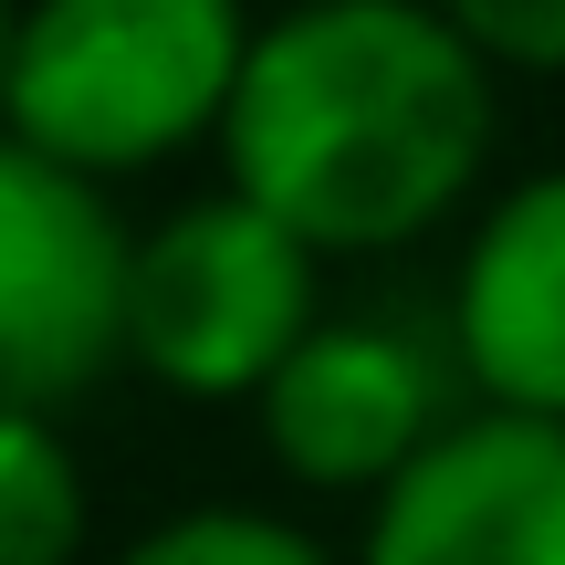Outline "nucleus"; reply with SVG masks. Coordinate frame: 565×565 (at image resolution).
<instances>
[{
	"label": "nucleus",
	"mask_w": 565,
	"mask_h": 565,
	"mask_svg": "<svg viewBox=\"0 0 565 565\" xmlns=\"http://www.w3.org/2000/svg\"><path fill=\"white\" fill-rule=\"evenodd\" d=\"M450 419H461V408H450L440 356L408 345L398 324H377V315L315 324L303 356L263 387L273 461L294 471V482H315V492H387Z\"/></svg>",
	"instance_id": "423d86ee"
},
{
	"label": "nucleus",
	"mask_w": 565,
	"mask_h": 565,
	"mask_svg": "<svg viewBox=\"0 0 565 565\" xmlns=\"http://www.w3.org/2000/svg\"><path fill=\"white\" fill-rule=\"evenodd\" d=\"M324 324V252L282 231L263 200L210 189L137 231V324L126 366L168 377L179 398H263L303 335Z\"/></svg>",
	"instance_id": "7ed1b4c3"
},
{
	"label": "nucleus",
	"mask_w": 565,
	"mask_h": 565,
	"mask_svg": "<svg viewBox=\"0 0 565 565\" xmlns=\"http://www.w3.org/2000/svg\"><path fill=\"white\" fill-rule=\"evenodd\" d=\"M252 63V21L231 0H42L11 21L0 116L11 147L116 179L189 137H221Z\"/></svg>",
	"instance_id": "f03ea898"
},
{
	"label": "nucleus",
	"mask_w": 565,
	"mask_h": 565,
	"mask_svg": "<svg viewBox=\"0 0 565 565\" xmlns=\"http://www.w3.org/2000/svg\"><path fill=\"white\" fill-rule=\"evenodd\" d=\"M461 32L492 74H565V0H461Z\"/></svg>",
	"instance_id": "9d476101"
},
{
	"label": "nucleus",
	"mask_w": 565,
	"mask_h": 565,
	"mask_svg": "<svg viewBox=\"0 0 565 565\" xmlns=\"http://www.w3.org/2000/svg\"><path fill=\"white\" fill-rule=\"evenodd\" d=\"M503 74L461 11L315 0L252 32L221 168L315 252H398L482 179Z\"/></svg>",
	"instance_id": "f257e3e1"
},
{
	"label": "nucleus",
	"mask_w": 565,
	"mask_h": 565,
	"mask_svg": "<svg viewBox=\"0 0 565 565\" xmlns=\"http://www.w3.org/2000/svg\"><path fill=\"white\" fill-rule=\"evenodd\" d=\"M356 565H565V429L471 408L366 503Z\"/></svg>",
	"instance_id": "39448f33"
},
{
	"label": "nucleus",
	"mask_w": 565,
	"mask_h": 565,
	"mask_svg": "<svg viewBox=\"0 0 565 565\" xmlns=\"http://www.w3.org/2000/svg\"><path fill=\"white\" fill-rule=\"evenodd\" d=\"M450 356L482 408L565 429V168H534L482 210L450 273Z\"/></svg>",
	"instance_id": "0eeeda50"
},
{
	"label": "nucleus",
	"mask_w": 565,
	"mask_h": 565,
	"mask_svg": "<svg viewBox=\"0 0 565 565\" xmlns=\"http://www.w3.org/2000/svg\"><path fill=\"white\" fill-rule=\"evenodd\" d=\"M137 324V231L105 210L95 179L0 147V387L53 419L63 398L126 366Z\"/></svg>",
	"instance_id": "20e7f679"
},
{
	"label": "nucleus",
	"mask_w": 565,
	"mask_h": 565,
	"mask_svg": "<svg viewBox=\"0 0 565 565\" xmlns=\"http://www.w3.org/2000/svg\"><path fill=\"white\" fill-rule=\"evenodd\" d=\"M84 545V461L53 419H0V565H63Z\"/></svg>",
	"instance_id": "6e6552de"
},
{
	"label": "nucleus",
	"mask_w": 565,
	"mask_h": 565,
	"mask_svg": "<svg viewBox=\"0 0 565 565\" xmlns=\"http://www.w3.org/2000/svg\"><path fill=\"white\" fill-rule=\"evenodd\" d=\"M116 565H335L303 524L282 513H252V503H189L168 524H147Z\"/></svg>",
	"instance_id": "1a4fd4ad"
}]
</instances>
